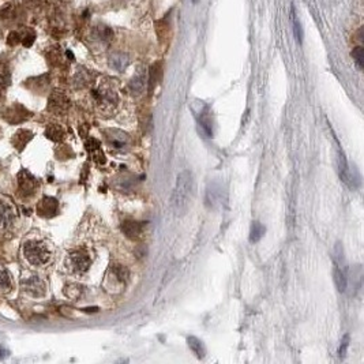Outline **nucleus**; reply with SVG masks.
Wrapping results in <instances>:
<instances>
[{"instance_id": "obj_4", "label": "nucleus", "mask_w": 364, "mask_h": 364, "mask_svg": "<svg viewBox=\"0 0 364 364\" xmlns=\"http://www.w3.org/2000/svg\"><path fill=\"white\" fill-rule=\"evenodd\" d=\"M67 262H69V268L74 273H81V274L88 272L90 265H91V259H90L89 254L85 253V251H81V250L71 253L69 255V261Z\"/></svg>"}, {"instance_id": "obj_26", "label": "nucleus", "mask_w": 364, "mask_h": 364, "mask_svg": "<svg viewBox=\"0 0 364 364\" xmlns=\"http://www.w3.org/2000/svg\"><path fill=\"white\" fill-rule=\"evenodd\" d=\"M348 345H349V336H348V334H345L343 338V341H341V346H340V357H341V359L345 357V353H346V348H348Z\"/></svg>"}, {"instance_id": "obj_11", "label": "nucleus", "mask_w": 364, "mask_h": 364, "mask_svg": "<svg viewBox=\"0 0 364 364\" xmlns=\"http://www.w3.org/2000/svg\"><path fill=\"white\" fill-rule=\"evenodd\" d=\"M146 82H147V79H146V74H145L144 70H139L135 75L132 76V79L128 83V89L132 94H137L139 96L142 91L146 88Z\"/></svg>"}, {"instance_id": "obj_7", "label": "nucleus", "mask_w": 364, "mask_h": 364, "mask_svg": "<svg viewBox=\"0 0 364 364\" xmlns=\"http://www.w3.org/2000/svg\"><path fill=\"white\" fill-rule=\"evenodd\" d=\"M69 98L64 96L60 91H55L52 93V96L49 97V104H48V109L54 113H57V115H62L66 110L69 109Z\"/></svg>"}, {"instance_id": "obj_16", "label": "nucleus", "mask_w": 364, "mask_h": 364, "mask_svg": "<svg viewBox=\"0 0 364 364\" xmlns=\"http://www.w3.org/2000/svg\"><path fill=\"white\" fill-rule=\"evenodd\" d=\"M163 76V69H161V63H154L149 70V78H147V85H149V90L153 91V89L158 85Z\"/></svg>"}, {"instance_id": "obj_25", "label": "nucleus", "mask_w": 364, "mask_h": 364, "mask_svg": "<svg viewBox=\"0 0 364 364\" xmlns=\"http://www.w3.org/2000/svg\"><path fill=\"white\" fill-rule=\"evenodd\" d=\"M112 270H113L115 277H116L120 282H124L127 280V277H128V270L126 268H123V266H115Z\"/></svg>"}, {"instance_id": "obj_28", "label": "nucleus", "mask_w": 364, "mask_h": 364, "mask_svg": "<svg viewBox=\"0 0 364 364\" xmlns=\"http://www.w3.org/2000/svg\"><path fill=\"white\" fill-rule=\"evenodd\" d=\"M8 356H10V350H8L4 345L0 344V360H4V359Z\"/></svg>"}, {"instance_id": "obj_20", "label": "nucleus", "mask_w": 364, "mask_h": 364, "mask_svg": "<svg viewBox=\"0 0 364 364\" xmlns=\"http://www.w3.org/2000/svg\"><path fill=\"white\" fill-rule=\"evenodd\" d=\"M291 19H292V25H293V33H295L296 40H297L299 44H302L303 29H302V25H300V21H299V18L296 17L295 7H293V6H292V11H291Z\"/></svg>"}, {"instance_id": "obj_3", "label": "nucleus", "mask_w": 364, "mask_h": 364, "mask_svg": "<svg viewBox=\"0 0 364 364\" xmlns=\"http://www.w3.org/2000/svg\"><path fill=\"white\" fill-rule=\"evenodd\" d=\"M38 188V182L36 178L26 169H22L18 176V190H19V197L21 198H30L35 195Z\"/></svg>"}, {"instance_id": "obj_23", "label": "nucleus", "mask_w": 364, "mask_h": 364, "mask_svg": "<svg viewBox=\"0 0 364 364\" xmlns=\"http://www.w3.org/2000/svg\"><path fill=\"white\" fill-rule=\"evenodd\" d=\"M13 287L11 282V277L8 274V272L6 269L0 268V291H7Z\"/></svg>"}, {"instance_id": "obj_18", "label": "nucleus", "mask_w": 364, "mask_h": 364, "mask_svg": "<svg viewBox=\"0 0 364 364\" xmlns=\"http://www.w3.org/2000/svg\"><path fill=\"white\" fill-rule=\"evenodd\" d=\"M334 284H336L337 289L340 292H345L346 291V285H348V280H346V274L340 266L334 268Z\"/></svg>"}, {"instance_id": "obj_15", "label": "nucleus", "mask_w": 364, "mask_h": 364, "mask_svg": "<svg viewBox=\"0 0 364 364\" xmlns=\"http://www.w3.org/2000/svg\"><path fill=\"white\" fill-rule=\"evenodd\" d=\"M35 134L29 130H19L18 132H15L14 138H13V145L18 150H23V147L33 139Z\"/></svg>"}, {"instance_id": "obj_10", "label": "nucleus", "mask_w": 364, "mask_h": 364, "mask_svg": "<svg viewBox=\"0 0 364 364\" xmlns=\"http://www.w3.org/2000/svg\"><path fill=\"white\" fill-rule=\"evenodd\" d=\"M108 142L116 149H124L130 144V137L120 130H108L107 131Z\"/></svg>"}, {"instance_id": "obj_13", "label": "nucleus", "mask_w": 364, "mask_h": 364, "mask_svg": "<svg viewBox=\"0 0 364 364\" xmlns=\"http://www.w3.org/2000/svg\"><path fill=\"white\" fill-rule=\"evenodd\" d=\"M86 149L89 150L90 156L91 158L98 163V164H104L105 163V156H104L103 150H101V147H100V142L94 139V138H91L89 139L88 142H86Z\"/></svg>"}, {"instance_id": "obj_17", "label": "nucleus", "mask_w": 364, "mask_h": 364, "mask_svg": "<svg viewBox=\"0 0 364 364\" xmlns=\"http://www.w3.org/2000/svg\"><path fill=\"white\" fill-rule=\"evenodd\" d=\"M187 344H188L190 349L193 350L194 355L198 357V359H203L205 357L206 349H205V346H203V344H202L200 340H198L197 337L191 336L187 338Z\"/></svg>"}, {"instance_id": "obj_14", "label": "nucleus", "mask_w": 364, "mask_h": 364, "mask_svg": "<svg viewBox=\"0 0 364 364\" xmlns=\"http://www.w3.org/2000/svg\"><path fill=\"white\" fill-rule=\"evenodd\" d=\"M142 229H144V224L138 222V221H123L122 222V231L124 232L126 236L128 237H138L139 235L142 234Z\"/></svg>"}, {"instance_id": "obj_12", "label": "nucleus", "mask_w": 364, "mask_h": 364, "mask_svg": "<svg viewBox=\"0 0 364 364\" xmlns=\"http://www.w3.org/2000/svg\"><path fill=\"white\" fill-rule=\"evenodd\" d=\"M130 64V57L122 52H113L109 56V66L116 71H124Z\"/></svg>"}, {"instance_id": "obj_9", "label": "nucleus", "mask_w": 364, "mask_h": 364, "mask_svg": "<svg viewBox=\"0 0 364 364\" xmlns=\"http://www.w3.org/2000/svg\"><path fill=\"white\" fill-rule=\"evenodd\" d=\"M59 210V203L57 200L52 198V197H44L38 205H37V212L42 217H54Z\"/></svg>"}, {"instance_id": "obj_8", "label": "nucleus", "mask_w": 364, "mask_h": 364, "mask_svg": "<svg viewBox=\"0 0 364 364\" xmlns=\"http://www.w3.org/2000/svg\"><path fill=\"white\" fill-rule=\"evenodd\" d=\"M30 116V112L25 109L21 105H14V107H10L7 109L4 110L3 113V117L7 120L8 123H21V122H25L28 117Z\"/></svg>"}, {"instance_id": "obj_19", "label": "nucleus", "mask_w": 364, "mask_h": 364, "mask_svg": "<svg viewBox=\"0 0 364 364\" xmlns=\"http://www.w3.org/2000/svg\"><path fill=\"white\" fill-rule=\"evenodd\" d=\"M265 232H266V228L263 227L261 222L255 221L253 227H251V231H250V241H253V243L259 241L262 239V236L265 235Z\"/></svg>"}, {"instance_id": "obj_1", "label": "nucleus", "mask_w": 364, "mask_h": 364, "mask_svg": "<svg viewBox=\"0 0 364 364\" xmlns=\"http://www.w3.org/2000/svg\"><path fill=\"white\" fill-rule=\"evenodd\" d=\"M194 197V178L190 171L180 172L173 188L171 203L173 212L178 216H183L188 212Z\"/></svg>"}, {"instance_id": "obj_5", "label": "nucleus", "mask_w": 364, "mask_h": 364, "mask_svg": "<svg viewBox=\"0 0 364 364\" xmlns=\"http://www.w3.org/2000/svg\"><path fill=\"white\" fill-rule=\"evenodd\" d=\"M17 210L13 203L0 198V231H6L14 224Z\"/></svg>"}, {"instance_id": "obj_2", "label": "nucleus", "mask_w": 364, "mask_h": 364, "mask_svg": "<svg viewBox=\"0 0 364 364\" xmlns=\"http://www.w3.org/2000/svg\"><path fill=\"white\" fill-rule=\"evenodd\" d=\"M23 254L29 263L35 266H42L51 259V251L45 246V243L41 241H28L23 246Z\"/></svg>"}, {"instance_id": "obj_21", "label": "nucleus", "mask_w": 364, "mask_h": 364, "mask_svg": "<svg viewBox=\"0 0 364 364\" xmlns=\"http://www.w3.org/2000/svg\"><path fill=\"white\" fill-rule=\"evenodd\" d=\"M45 134H47V137L49 139H52V141H60L64 135V132H63L62 127H59L57 124H51L47 131H45Z\"/></svg>"}, {"instance_id": "obj_22", "label": "nucleus", "mask_w": 364, "mask_h": 364, "mask_svg": "<svg viewBox=\"0 0 364 364\" xmlns=\"http://www.w3.org/2000/svg\"><path fill=\"white\" fill-rule=\"evenodd\" d=\"M10 81H11V76H10V71H8L7 66L4 63L0 62V90L7 88Z\"/></svg>"}, {"instance_id": "obj_24", "label": "nucleus", "mask_w": 364, "mask_h": 364, "mask_svg": "<svg viewBox=\"0 0 364 364\" xmlns=\"http://www.w3.org/2000/svg\"><path fill=\"white\" fill-rule=\"evenodd\" d=\"M352 57L356 63L357 69H363L364 66V49L363 47H356V48L352 51Z\"/></svg>"}, {"instance_id": "obj_6", "label": "nucleus", "mask_w": 364, "mask_h": 364, "mask_svg": "<svg viewBox=\"0 0 364 364\" xmlns=\"http://www.w3.org/2000/svg\"><path fill=\"white\" fill-rule=\"evenodd\" d=\"M23 291L32 297H42L47 293V285L42 281L41 278H38L37 275H33L28 280L22 282Z\"/></svg>"}, {"instance_id": "obj_27", "label": "nucleus", "mask_w": 364, "mask_h": 364, "mask_svg": "<svg viewBox=\"0 0 364 364\" xmlns=\"http://www.w3.org/2000/svg\"><path fill=\"white\" fill-rule=\"evenodd\" d=\"M7 41H8V44H10V45H17L18 42H21V41H19V35H18L17 32H13L11 35L8 36Z\"/></svg>"}]
</instances>
